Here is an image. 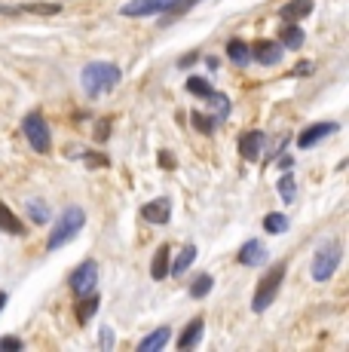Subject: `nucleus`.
Listing matches in <instances>:
<instances>
[{
  "label": "nucleus",
  "instance_id": "16",
  "mask_svg": "<svg viewBox=\"0 0 349 352\" xmlns=\"http://www.w3.org/2000/svg\"><path fill=\"white\" fill-rule=\"evenodd\" d=\"M203 331H205V322L203 319H193L184 328V334L178 337V349H193L199 340H203Z\"/></svg>",
  "mask_w": 349,
  "mask_h": 352
},
{
  "label": "nucleus",
  "instance_id": "3",
  "mask_svg": "<svg viewBox=\"0 0 349 352\" xmlns=\"http://www.w3.org/2000/svg\"><path fill=\"white\" fill-rule=\"evenodd\" d=\"M285 273H288L285 263H276V267H270L264 276H260L258 288H254V297H251V309H254V313H267V309H270V303H276V297L282 291V282H285Z\"/></svg>",
  "mask_w": 349,
  "mask_h": 352
},
{
  "label": "nucleus",
  "instance_id": "8",
  "mask_svg": "<svg viewBox=\"0 0 349 352\" xmlns=\"http://www.w3.org/2000/svg\"><path fill=\"white\" fill-rule=\"evenodd\" d=\"M337 129H340V126L334 123V120H328V123H313V126H306L304 132L297 135V147H300V151H310V147H315L319 141H325L328 135H334Z\"/></svg>",
  "mask_w": 349,
  "mask_h": 352
},
{
  "label": "nucleus",
  "instance_id": "21",
  "mask_svg": "<svg viewBox=\"0 0 349 352\" xmlns=\"http://www.w3.org/2000/svg\"><path fill=\"white\" fill-rule=\"evenodd\" d=\"M0 230H6V233H12V236H22L25 233V227H22V221L16 218V214L10 212V208L0 202Z\"/></svg>",
  "mask_w": 349,
  "mask_h": 352
},
{
  "label": "nucleus",
  "instance_id": "24",
  "mask_svg": "<svg viewBox=\"0 0 349 352\" xmlns=\"http://www.w3.org/2000/svg\"><path fill=\"white\" fill-rule=\"evenodd\" d=\"M212 288H214V279H212L209 273H203V276H196V279H193V285H190V297H193V300H199V297H205Z\"/></svg>",
  "mask_w": 349,
  "mask_h": 352
},
{
  "label": "nucleus",
  "instance_id": "17",
  "mask_svg": "<svg viewBox=\"0 0 349 352\" xmlns=\"http://www.w3.org/2000/svg\"><path fill=\"white\" fill-rule=\"evenodd\" d=\"M169 337H172L169 328H157L153 334H147L144 340L138 343V352H159V349L166 346V343H169Z\"/></svg>",
  "mask_w": 349,
  "mask_h": 352
},
{
  "label": "nucleus",
  "instance_id": "14",
  "mask_svg": "<svg viewBox=\"0 0 349 352\" xmlns=\"http://www.w3.org/2000/svg\"><path fill=\"white\" fill-rule=\"evenodd\" d=\"M169 257H172V248L169 245H159L157 248V254H153V261H150L153 282H163L166 276H169Z\"/></svg>",
  "mask_w": 349,
  "mask_h": 352
},
{
  "label": "nucleus",
  "instance_id": "27",
  "mask_svg": "<svg viewBox=\"0 0 349 352\" xmlns=\"http://www.w3.org/2000/svg\"><path fill=\"white\" fill-rule=\"evenodd\" d=\"M279 193H282V199H285V202H291L294 193H297V181H294L288 172L279 178Z\"/></svg>",
  "mask_w": 349,
  "mask_h": 352
},
{
  "label": "nucleus",
  "instance_id": "31",
  "mask_svg": "<svg viewBox=\"0 0 349 352\" xmlns=\"http://www.w3.org/2000/svg\"><path fill=\"white\" fill-rule=\"evenodd\" d=\"M159 157H163V160H159V162H163V166H166V168H172V160H169V151H163V153H159Z\"/></svg>",
  "mask_w": 349,
  "mask_h": 352
},
{
  "label": "nucleus",
  "instance_id": "23",
  "mask_svg": "<svg viewBox=\"0 0 349 352\" xmlns=\"http://www.w3.org/2000/svg\"><path fill=\"white\" fill-rule=\"evenodd\" d=\"M264 230H267V233H270V236L285 233V230H288V218H285V214H282V212H270V214H267V218H264Z\"/></svg>",
  "mask_w": 349,
  "mask_h": 352
},
{
  "label": "nucleus",
  "instance_id": "22",
  "mask_svg": "<svg viewBox=\"0 0 349 352\" xmlns=\"http://www.w3.org/2000/svg\"><path fill=\"white\" fill-rule=\"evenodd\" d=\"M98 297H95V291H92V294H83L80 297V307H77V319L80 322H89L92 316H95V309H98Z\"/></svg>",
  "mask_w": 349,
  "mask_h": 352
},
{
  "label": "nucleus",
  "instance_id": "1",
  "mask_svg": "<svg viewBox=\"0 0 349 352\" xmlns=\"http://www.w3.org/2000/svg\"><path fill=\"white\" fill-rule=\"evenodd\" d=\"M83 92L89 98H102L107 92L113 89V86L123 80V74H120V67L113 62H92L83 67Z\"/></svg>",
  "mask_w": 349,
  "mask_h": 352
},
{
  "label": "nucleus",
  "instance_id": "20",
  "mask_svg": "<svg viewBox=\"0 0 349 352\" xmlns=\"http://www.w3.org/2000/svg\"><path fill=\"white\" fill-rule=\"evenodd\" d=\"M227 58H233L236 65H248L251 62V46L243 43V40H230L227 43Z\"/></svg>",
  "mask_w": 349,
  "mask_h": 352
},
{
  "label": "nucleus",
  "instance_id": "11",
  "mask_svg": "<svg viewBox=\"0 0 349 352\" xmlns=\"http://www.w3.org/2000/svg\"><path fill=\"white\" fill-rule=\"evenodd\" d=\"M264 261H267V248H264V242L251 239V242H245V245L239 248V263H243V267H260Z\"/></svg>",
  "mask_w": 349,
  "mask_h": 352
},
{
  "label": "nucleus",
  "instance_id": "33",
  "mask_svg": "<svg viewBox=\"0 0 349 352\" xmlns=\"http://www.w3.org/2000/svg\"><path fill=\"white\" fill-rule=\"evenodd\" d=\"M6 307V294H3V291H0V309H3Z\"/></svg>",
  "mask_w": 349,
  "mask_h": 352
},
{
  "label": "nucleus",
  "instance_id": "2",
  "mask_svg": "<svg viewBox=\"0 0 349 352\" xmlns=\"http://www.w3.org/2000/svg\"><path fill=\"white\" fill-rule=\"evenodd\" d=\"M83 224H86V212H83V208H80V206H68V208H65V212L56 218V227L49 230L46 248H49V252H56V248L68 245L71 239H77V236H80Z\"/></svg>",
  "mask_w": 349,
  "mask_h": 352
},
{
  "label": "nucleus",
  "instance_id": "15",
  "mask_svg": "<svg viewBox=\"0 0 349 352\" xmlns=\"http://www.w3.org/2000/svg\"><path fill=\"white\" fill-rule=\"evenodd\" d=\"M193 261H196V245H193V242H187V245L181 248L178 254H174V261L169 263V273H172V276H181V273H187Z\"/></svg>",
  "mask_w": 349,
  "mask_h": 352
},
{
  "label": "nucleus",
  "instance_id": "28",
  "mask_svg": "<svg viewBox=\"0 0 349 352\" xmlns=\"http://www.w3.org/2000/svg\"><path fill=\"white\" fill-rule=\"evenodd\" d=\"M190 120H193V126H196L199 132H205V135H212V129L218 126V120H214V117H209V113H199V111L193 113Z\"/></svg>",
  "mask_w": 349,
  "mask_h": 352
},
{
  "label": "nucleus",
  "instance_id": "5",
  "mask_svg": "<svg viewBox=\"0 0 349 352\" xmlns=\"http://www.w3.org/2000/svg\"><path fill=\"white\" fill-rule=\"evenodd\" d=\"M25 138H28V144H31V151H37V153H46L52 147V135H49V126H46V120H43V113L40 111H31L28 117H25Z\"/></svg>",
  "mask_w": 349,
  "mask_h": 352
},
{
  "label": "nucleus",
  "instance_id": "25",
  "mask_svg": "<svg viewBox=\"0 0 349 352\" xmlns=\"http://www.w3.org/2000/svg\"><path fill=\"white\" fill-rule=\"evenodd\" d=\"M28 218L34 221V224H46V221H49V208H46L43 199H31L28 202Z\"/></svg>",
  "mask_w": 349,
  "mask_h": 352
},
{
  "label": "nucleus",
  "instance_id": "10",
  "mask_svg": "<svg viewBox=\"0 0 349 352\" xmlns=\"http://www.w3.org/2000/svg\"><path fill=\"white\" fill-rule=\"evenodd\" d=\"M251 58L260 65H276L282 58V43H276V40H260V43L251 46Z\"/></svg>",
  "mask_w": 349,
  "mask_h": 352
},
{
  "label": "nucleus",
  "instance_id": "18",
  "mask_svg": "<svg viewBox=\"0 0 349 352\" xmlns=\"http://www.w3.org/2000/svg\"><path fill=\"white\" fill-rule=\"evenodd\" d=\"M0 12H40V16H56L62 12V3H28V6H0Z\"/></svg>",
  "mask_w": 349,
  "mask_h": 352
},
{
  "label": "nucleus",
  "instance_id": "7",
  "mask_svg": "<svg viewBox=\"0 0 349 352\" xmlns=\"http://www.w3.org/2000/svg\"><path fill=\"white\" fill-rule=\"evenodd\" d=\"M95 285H98V263L95 261H83L77 270H74L71 288L77 291V297H83V294H92Z\"/></svg>",
  "mask_w": 349,
  "mask_h": 352
},
{
  "label": "nucleus",
  "instance_id": "4",
  "mask_svg": "<svg viewBox=\"0 0 349 352\" xmlns=\"http://www.w3.org/2000/svg\"><path fill=\"white\" fill-rule=\"evenodd\" d=\"M340 257H344V245L337 239L325 242V245L315 248L313 254V279L315 282H328L340 267Z\"/></svg>",
  "mask_w": 349,
  "mask_h": 352
},
{
  "label": "nucleus",
  "instance_id": "19",
  "mask_svg": "<svg viewBox=\"0 0 349 352\" xmlns=\"http://www.w3.org/2000/svg\"><path fill=\"white\" fill-rule=\"evenodd\" d=\"M282 46H285V50H300V46H304V28L288 22L285 28H282Z\"/></svg>",
  "mask_w": 349,
  "mask_h": 352
},
{
  "label": "nucleus",
  "instance_id": "29",
  "mask_svg": "<svg viewBox=\"0 0 349 352\" xmlns=\"http://www.w3.org/2000/svg\"><path fill=\"white\" fill-rule=\"evenodd\" d=\"M22 346H25V343L19 340V337H3V340H0V349H3V352H19Z\"/></svg>",
  "mask_w": 349,
  "mask_h": 352
},
{
  "label": "nucleus",
  "instance_id": "26",
  "mask_svg": "<svg viewBox=\"0 0 349 352\" xmlns=\"http://www.w3.org/2000/svg\"><path fill=\"white\" fill-rule=\"evenodd\" d=\"M187 92H190V96H203V98H209L214 89L209 86V80H203V77H190V80H187Z\"/></svg>",
  "mask_w": 349,
  "mask_h": 352
},
{
  "label": "nucleus",
  "instance_id": "6",
  "mask_svg": "<svg viewBox=\"0 0 349 352\" xmlns=\"http://www.w3.org/2000/svg\"><path fill=\"white\" fill-rule=\"evenodd\" d=\"M178 6H181V0H129L120 12L129 19H147V16H163V12H169V10L181 12Z\"/></svg>",
  "mask_w": 349,
  "mask_h": 352
},
{
  "label": "nucleus",
  "instance_id": "9",
  "mask_svg": "<svg viewBox=\"0 0 349 352\" xmlns=\"http://www.w3.org/2000/svg\"><path fill=\"white\" fill-rule=\"evenodd\" d=\"M141 214H144V221H150V224H169V218H172V199H169V196L150 199L144 208H141Z\"/></svg>",
  "mask_w": 349,
  "mask_h": 352
},
{
  "label": "nucleus",
  "instance_id": "13",
  "mask_svg": "<svg viewBox=\"0 0 349 352\" xmlns=\"http://www.w3.org/2000/svg\"><path fill=\"white\" fill-rule=\"evenodd\" d=\"M310 12H313V0H288L279 10V16L285 19V22H300V19H306Z\"/></svg>",
  "mask_w": 349,
  "mask_h": 352
},
{
  "label": "nucleus",
  "instance_id": "30",
  "mask_svg": "<svg viewBox=\"0 0 349 352\" xmlns=\"http://www.w3.org/2000/svg\"><path fill=\"white\" fill-rule=\"evenodd\" d=\"M98 343H102L104 349H113V331L111 328H102V334H98Z\"/></svg>",
  "mask_w": 349,
  "mask_h": 352
},
{
  "label": "nucleus",
  "instance_id": "32",
  "mask_svg": "<svg viewBox=\"0 0 349 352\" xmlns=\"http://www.w3.org/2000/svg\"><path fill=\"white\" fill-rule=\"evenodd\" d=\"M291 162H294L291 157H282V160H279V168H291Z\"/></svg>",
  "mask_w": 349,
  "mask_h": 352
},
{
  "label": "nucleus",
  "instance_id": "12",
  "mask_svg": "<svg viewBox=\"0 0 349 352\" xmlns=\"http://www.w3.org/2000/svg\"><path fill=\"white\" fill-rule=\"evenodd\" d=\"M260 147H264V132H245L239 138V157L243 160H258L260 157Z\"/></svg>",
  "mask_w": 349,
  "mask_h": 352
}]
</instances>
